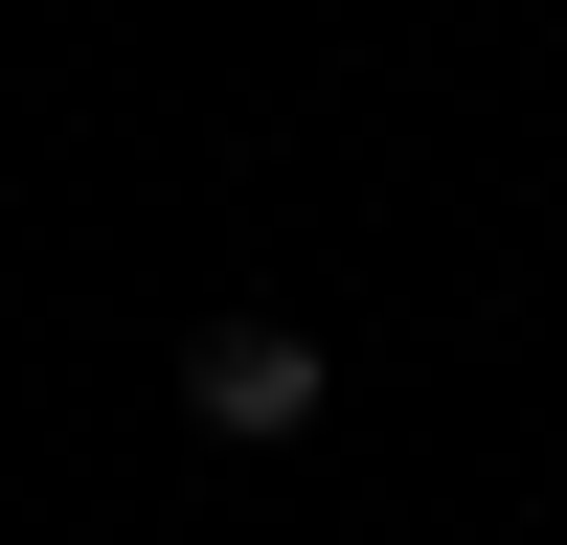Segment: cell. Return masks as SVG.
<instances>
[{
	"mask_svg": "<svg viewBox=\"0 0 567 545\" xmlns=\"http://www.w3.org/2000/svg\"><path fill=\"white\" fill-rule=\"evenodd\" d=\"M182 409H205L227 454H272V432L341 409V341H318V318H205V341H182Z\"/></svg>",
	"mask_w": 567,
	"mask_h": 545,
	"instance_id": "1",
	"label": "cell"
}]
</instances>
